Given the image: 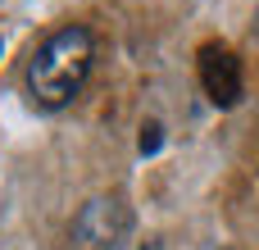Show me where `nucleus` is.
<instances>
[{
	"label": "nucleus",
	"instance_id": "f03ea898",
	"mask_svg": "<svg viewBox=\"0 0 259 250\" xmlns=\"http://www.w3.org/2000/svg\"><path fill=\"white\" fill-rule=\"evenodd\" d=\"M132 228V214L114 196H96L73 219V250H118Z\"/></svg>",
	"mask_w": 259,
	"mask_h": 250
},
{
	"label": "nucleus",
	"instance_id": "20e7f679",
	"mask_svg": "<svg viewBox=\"0 0 259 250\" xmlns=\"http://www.w3.org/2000/svg\"><path fill=\"white\" fill-rule=\"evenodd\" d=\"M150 150H159V123L141 128V155H150Z\"/></svg>",
	"mask_w": 259,
	"mask_h": 250
},
{
	"label": "nucleus",
	"instance_id": "f257e3e1",
	"mask_svg": "<svg viewBox=\"0 0 259 250\" xmlns=\"http://www.w3.org/2000/svg\"><path fill=\"white\" fill-rule=\"evenodd\" d=\"M87 73H91V32L77 23H64L36 46L27 64V91L41 109H64L82 91Z\"/></svg>",
	"mask_w": 259,
	"mask_h": 250
},
{
	"label": "nucleus",
	"instance_id": "7ed1b4c3",
	"mask_svg": "<svg viewBox=\"0 0 259 250\" xmlns=\"http://www.w3.org/2000/svg\"><path fill=\"white\" fill-rule=\"evenodd\" d=\"M200 87H205V96H209L219 109H232V105L241 100L246 82H241V59L232 55V46L209 41V46L200 50Z\"/></svg>",
	"mask_w": 259,
	"mask_h": 250
}]
</instances>
